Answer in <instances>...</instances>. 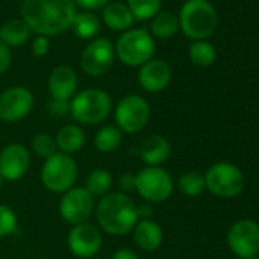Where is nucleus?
I'll list each match as a JSON object with an SVG mask.
<instances>
[{
    "label": "nucleus",
    "instance_id": "nucleus-1",
    "mask_svg": "<svg viewBox=\"0 0 259 259\" xmlns=\"http://www.w3.org/2000/svg\"><path fill=\"white\" fill-rule=\"evenodd\" d=\"M76 16L73 0H23L22 20L32 32L54 37L72 28Z\"/></svg>",
    "mask_w": 259,
    "mask_h": 259
},
{
    "label": "nucleus",
    "instance_id": "nucleus-2",
    "mask_svg": "<svg viewBox=\"0 0 259 259\" xmlns=\"http://www.w3.org/2000/svg\"><path fill=\"white\" fill-rule=\"evenodd\" d=\"M95 210L99 229L113 236L133 232L139 221L138 206L123 192H108L99 200Z\"/></svg>",
    "mask_w": 259,
    "mask_h": 259
},
{
    "label": "nucleus",
    "instance_id": "nucleus-3",
    "mask_svg": "<svg viewBox=\"0 0 259 259\" xmlns=\"http://www.w3.org/2000/svg\"><path fill=\"white\" fill-rule=\"evenodd\" d=\"M179 25L188 38L194 41L206 40L215 32L218 16L207 0H188L180 10Z\"/></svg>",
    "mask_w": 259,
    "mask_h": 259
},
{
    "label": "nucleus",
    "instance_id": "nucleus-4",
    "mask_svg": "<svg viewBox=\"0 0 259 259\" xmlns=\"http://www.w3.org/2000/svg\"><path fill=\"white\" fill-rule=\"evenodd\" d=\"M111 98L101 89H85L70 99V116L84 125L104 122L111 111Z\"/></svg>",
    "mask_w": 259,
    "mask_h": 259
},
{
    "label": "nucleus",
    "instance_id": "nucleus-5",
    "mask_svg": "<svg viewBox=\"0 0 259 259\" xmlns=\"http://www.w3.org/2000/svg\"><path fill=\"white\" fill-rule=\"evenodd\" d=\"M156 43L153 35L145 29H128L116 43L114 54L120 63L128 67H141L153 58Z\"/></svg>",
    "mask_w": 259,
    "mask_h": 259
},
{
    "label": "nucleus",
    "instance_id": "nucleus-6",
    "mask_svg": "<svg viewBox=\"0 0 259 259\" xmlns=\"http://www.w3.org/2000/svg\"><path fill=\"white\" fill-rule=\"evenodd\" d=\"M78 165L72 156L58 151L45 160L41 168V182L48 191L64 194L75 186Z\"/></svg>",
    "mask_w": 259,
    "mask_h": 259
},
{
    "label": "nucleus",
    "instance_id": "nucleus-7",
    "mask_svg": "<svg viewBox=\"0 0 259 259\" xmlns=\"http://www.w3.org/2000/svg\"><path fill=\"white\" fill-rule=\"evenodd\" d=\"M206 188L220 198H233L244 189L245 179L242 171L227 162L212 165L204 174Z\"/></svg>",
    "mask_w": 259,
    "mask_h": 259
},
{
    "label": "nucleus",
    "instance_id": "nucleus-8",
    "mask_svg": "<svg viewBox=\"0 0 259 259\" xmlns=\"http://www.w3.org/2000/svg\"><path fill=\"white\" fill-rule=\"evenodd\" d=\"M151 116V108L147 99L139 95L123 96L114 110L116 126L123 133H139L147 126Z\"/></svg>",
    "mask_w": 259,
    "mask_h": 259
},
{
    "label": "nucleus",
    "instance_id": "nucleus-9",
    "mask_svg": "<svg viewBox=\"0 0 259 259\" xmlns=\"http://www.w3.org/2000/svg\"><path fill=\"white\" fill-rule=\"evenodd\" d=\"M136 191L147 203H163L172 195L174 180L162 166H145L136 174Z\"/></svg>",
    "mask_w": 259,
    "mask_h": 259
},
{
    "label": "nucleus",
    "instance_id": "nucleus-10",
    "mask_svg": "<svg viewBox=\"0 0 259 259\" xmlns=\"http://www.w3.org/2000/svg\"><path fill=\"white\" fill-rule=\"evenodd\" d=\"M95 210V198L85 188L73 186L63 194L60 200V215L72 226L87 223Z\"/></svg>",
    "mask_w": 259,
    "mask_h": 259
},
{
    "label": "nucleus",
    "instance_id": "nucleus-11",
    "mask_svg": "<svg viewBox=\"0 0 259 259\" xmlns=\"http://www.w3.org/2000/svg\"><path fill=\"white\" fill-rule=\"evenodd\" d=\"M227 245L238 257L256 256L259 251V224L248 218L233 223L227 233Z\"/></svg>",
    "mask_w": 259,
    "mask_h": 259
},
{
    "label": "nucleus",
    "instance_id": "nucleus-12",
    "mask_svg": "<svg viewBox=\"0 0 259 259\" xmlns=\"http://www.w3.org/2000/svg\"><path fill=\"white\" fill-rule=\"evenodd\" d=\"M114 57V46L108 38H95L81 54V67L90 76H101L111 69Z\"/></svg>",
    "mask_w": 259,
    "mask_h": 259
},
{
    "label": "nucleus",
    "instance_id": "nucleus-13",
    "mask_svg": "<svg viewBox=\"0 0 259 259\" xmlns=\"http://www.w3.org/2000/svg\"><path fill=\"white\" fill-rule=\"evenodd\" d=\"M34 108V96L31 90L14 85L0 93V120L19 122L25 119Z\"/></svg>",
    "mask_w": 259,
    "mask_h": 259
},
{
    "label": "nucleus",
    "instance_id": "nucleus-14",
    "mask_svg": "<svg viewBox=\"0 0 259 259\" xmlns=\"http://www.w3.org/2000/svg\"><path fill=\"white\" fill-rule=\"evenodd\" d=\"M67 245L76 257L92 259L102 245L101 229L90 223L73 226L67 236Z\"/></svg>",
    "mask_w": 259,
    "mask_h": 259
},
{
    "label": "nucleus",
    "instance_id": "nucleus-15",
    "mask_svg": "<svg viewBox=\"0 0 259 259\" xmlns=\"http://www.w3.org/2000/svg\"><path fill=\"white\" fill-rule=\"evenodd\" d=\"M31 166V154L22 144H10L0 151V176L4 180L16 182L26 176Z\"/></svg>",
    "mask_w": 259,
    "mask_h": 259
},
{
    "label": "nucleus",
    "instance_id": "nucleus-16",
    "mask_svg": "<svg viewBox=\"0 0 259 259\" xmlns=\"http://www.w3.org/2000/svg\"><path fill=\"white\" fill-rule=\"evenodd\" d=\"M171 67L163 60L151 58L139 69V84L148 93H159L165 90L171 82Z\"/></svg>",
    "mask_w": 259,
    "mask_h": 259
},
{
    "label": "nucleus",
    "instance_id": "nucleus-17",
    "mask_svg": "<svg viewBox=\"0 0 259 259\" xmlns=\"http://www.w3.org/2000/svg\"><path fill=\"white\" fill-rule=\"evenodd\" d=\"M48 87L52 95V99L70 101L75 96L78 87V78L75 70L70 66H57L49 75Z\"/></svg>",
    "mask_w": 259,
    "mask_h": 259
},
{
    "label": "nucleus",
    "instance_id": "nucleus-18",
    "mask_svg": "<svg viewBox=\"0 0 259 259\" xmlns=\"http://www.w3.org/2000/svg\"><path fill=\"white\" fill-rule=\"evenodd\" d=\"M171 156V144L160 135L147 138L139 147V157L147 166H162Z\"/></svg>",
    "mask_w": 259,
    "mask_h": 259
},
{
    "label": "nucleus",
    "instance_id": "nucleus-19",
    "mask_svg": "<svg viewBox=\"0 0 259 259\" xmlns=\"http://www.w3.org/2000/svg\"><path fill=\"white\" fill-rule=\"evenodd\" d=\"M133 238H135V242L142 250L154 251L163 242V230L151 218L150 220H139L133 229Z\"/></svg>",
    "mask_w": 259,
    "mask_h": 259
},
{
    "label": "nucleus",
    "instance_id": "nucleus-20",
    "mask_svg": "<svg viewBox=\"0 0 259 259\" xmlns=\"http://www.w3.org/2000/svg\"><path fill=\"white\" fill-rule=\"evenodd\" d=\"M102 20L107 25V28L113 31H128L135 23V17L132 11L128 10L126 5L120 2L107 4L102 8Z\"/></svg>",
    "mask_w": 259,
    "mask_h": 259
},
{
    "label": "nucleus",
    "instance_id": "nucleus-21",
    "mask_svg": "<svg viewBox=\"0 0 259 259\" xmlns=\"http://www.w3.org/2000/svg\"><path fill=\"white\" fill-rule=\"evenodd\" d=\"M57 148L63 154H73L81 151V148L85 144V135L82 132V128L75 125V123H67L63 125L58 133L55 136Z\"/></svg>",
    "mask_w": 259,
    "mask_h": 259
},
{
    "label": "nucleus",
    "instance_id": "nucleus-22",
    "mask_svg": "<svg viewBox=\"0 0 259 259\" xmlns=\"http://www.w3.org/2000/svg\"><path fill=\"white\" fill-rule=\"evenodd\" d=\"M29 26L22 19H13L0 26V41L8 48H20L31 37Z\"/></svg>",
    "mask_w": 259,
    "mask_h": 259
},
{
    "label": "nucleus",
    "instance_id": "nucleus-23",
    "mask_svg": "<svg viewBox=\"0 0 259 259\" xmlns=\"http://www.w3.org/2000/svg\"><path fill=\"white\" fill-rule=\"evenodd\" d=\"M180 25H179V17L169 11H159L153 19H151V34L156 38L165 40L171 38L177 34Z\"/></svg>",
    "mask_w": 259,
    "mask_h": 259
},
{
    "label": "nucleus",
    "instance_id": "nucleus-24",
    "mask_svg": "<svg viewBox=\"0 0 259 259\" xmlns=\"http://www.w3.org/2000/svg\"><path fill=\"white\" fill-rule=\"evenodd\" d=\"M122 144V132L116 125H104L95 135V147L98 151L110 154L114 153Z\"/></svg>",
    "mask_w": 259,
    "mask_h": 259
},
{
    "label": "nucleus",
    "instance_id": "nucleus-25",
    "mask_svg": "<svg viewBox=\"0 0 259 259\" xmlns=\"http://www.w3.org/2000/svg\"><path fill=\"white\" fill-rule=\"evenodd\" d=\"M111 185H113V179H111V174L107 171V169H102V168H96L93 169L87 179H85V189L87 192L95 198V197H104L110 192L111 189Z\"/></svg>",
    "mask_w": 259,
    "mask_h": 259
},
{
    "label": "nucleus",
    "instance_id": "nucleus-26",
    "mask_svg": "<svg viewBox=\"0 0 259 259\" xmlns=\"http://www.w3.org/2000/svg\"><path fill=\"white\" fill-rule=\"evenodd\" d=\"M72 29L79 38L90 40V38L96 37L98 32L101 31V20L93 13H89V11L79 13L73 19Z\"/></svg>",
    "mask_w": 259,
    "mask_h": 259
},
{
    "label": "nucleus",
    "instance_id": "nucleus-27",
    "mask_svg": "<svg viewBox=\"0 0 259 259\" xmlns=\"http://www.w3.org/2000/svg\"><path fill=\"white\" fill-rule=\"evenodd\" d=\"M188 55H189V60L192 61V64H195L197 67H209L215 63L217 51L209 41L198 40L189 46Z\"/></svg>",
    "mask_w": 259,
    "mask_h": 259
},
{
    "label": "nucleus",
    "instance_id": "nucleus-28",
    "mask_svg": "<svg viewBox=\"0 0 259 259\" xmlns=\"http://www.w3.org/2000/svg\"><path fill=\"white\" fill-rule=\"evenodd\" d=\"M162 0H126V7L135 20H151L160 11Z\"/></svg>",
    "mask_w": 259,
    "mask_h": 259
},
{
    "label": "nucleus",
    "instance_id": "nucleus-29",
    "mask_svg": "<svg viewBox=\"0 0 259 259\" xmlns=\"http://www.w3.org/2000/svg\"><path fill=\"white\" fill-rule=\"evenodd\" d=\"M179 189L186 197H197L206 189L204 176L197 171H188L179 179Z\"/></svg>",
    "mask_w": 259,
    "mask_h": 259
},
{
    "label": "nucleus",
    "instance_id": "nucleus-30",
    "mask_svg": "<svg viewBox=\"0 0 259 259\" xmlns=\"http://www.w3.org/2000/svg\"><path fill=\"white\" fill-rule=\"evenodd\" d=\"M32 150L37 156L43 157L45 160L48 157L54 156L55 153H58L55 138H52L48 133H40L32 139Z\"/></svg>",
    "mask_w": 259,
    "mask_h": 259
},
{
    "label": "nucleus",
    "instance_id": "nucleus-31",
    "mask_svg": "<svg viewBox=\"0 0 259 259\" xmlns=\"http://www.w3.org/2000/svg\"><path fill=\"white\" fill-rule=\"evenodd\" d=\"M17 229V215L14 210L7 206V204H0V238L10 236L14 233Z\"/></svg>",
    "mask_w": 259,
    "mask_h": 259
},
{
    "label": "nucleus",
    "instance_id": "nucleus-32",
    "mask_svg": "<svg viewBox=\"0 0 259 259\" xmlns=\"http://www.w3.org/2000/svg\"><path fill=\"white\" fill-rule=\"evenodd\" d=\"M49 111L51 114L61 117L66 114H70V101H60V99H52L49 104Z\"/></svg>",
    "mask_w": 259,
    "mask_h": 259
},
{
    "label": "nucleus",
    "instance_id": "nucleus-33",
    "mask_svg": "<svg viewBox=\"0 0 259 259\" xmlns=\"http://www.w3.org/2000/svg\"><path fill=\"white\" fill-rule=\"evenodd\" d=\"M49 52V38L43 35H37V38L32 43V54L38 58L46 57Z\"/></svg>",
    "mask_w": 259,
    "mask_h": 259
},
{
    "label": "nucleus",
    "instance_id": "nucleus-34",
    "mask_svg": "<svg viewBox=\"0 0 259 259\" xmlns=\"http://www.w3.org/2000/svg\"><path fill=\"white\" fill-rule=\"evenodd\" d=\"M11 61H13V55H11V49L0 41V75L5 73L10 66H11Z\"/></svg>",
    "mask_w": 259,
    "mask_h": 259
},
{
    "label": "nucleus",
    "instance_id": "nucleus-35",
    "mask_svg": "<svg viewBox=\"0 0 259 259\" xmlns=\"http://www.w3.org/2000/svg\"><path fill=\"white\" fill-rule=\"evenodd\" d=\"M73 2H75V5L92 13V11H98V10L104 8L108 4V0H73Z\"/></svg>",
    "mask_w": 259,
    "mask_h": 259
},
{
    "label": "nucleus",
    "instance_id": "nucleus-36",
    "mask_svg": "<svg viewBox=\"0 0 259 259\" xmlns=\"http://www.w3.org/2000/svg\"><path fill=\"white\" fill-rule=\"evenodd\" d=\"M119 186L122 191H136V174L133 172H125L123 176H120L119 179Z\"/></svg>",
    "mask_w": 259,
    "mask_h": 259
},
{
    "label": "nucleus",
    "instance_id": "nucleus-37",
    "mask_svg": "<svg viewBox=\"0 0 259 259\" xmlns=\"http://www.w3.org/2000/svg\"><path fill=\"white\" fill-rule=\"evenodd\" d=\"M153 213H154V207H153L151 203H144V204L138 206V217H139V220H150Z\"/></svg>",
    "mask_w": 259,
    "mask_h": 259
},
{
    "label": "nucleus",
    "instance_id": "nucleus-38",
    "mask_svg": "<svg viewBox=\"0 0 259 259\" xmlns=\"http://www.w3.org/2000/svg\"><path fill=\"white\" fill-rule=\"evenodd\" d=\"M111 259H139V256L132 248H119Z\"/></svg>",
    "mask_w": 259,
    "mask_h": 259
},
{
    "label": "nucleus",
    "instance_id": "nucleus-39",
    "mask_svg": "<svg viewBox=\"0 0 259 259\" xmlns=\"http://www.w3.org/2000/svg\"><path fill=\"white\" fill-rule=\"evenodd\" d=\"M239 259H259L257 256H250V257H239Z\"/></svg>",
    "mask_w": 259,
    "mask_h": 259
},
{
    "label": "nucleus",
    "instance_id": "nucleus-40",
    "mask_svg": "<svg viewBox=\"0 0 259 259\" xmlns=\"http://www.w3.org/2000/svg\"><path fill=\"white\" fill-rule=\"evenodd\" d=\"M2 185H4V179H2V176H0V188H2Z\"/></svg>",
    "mask_w": 259,
    "mask_h": 259
},
{
    "label": "nucleus",
    "instance_id": "nucleus-41",
    "mask_svg": "<svg viewBox=\"0 0 259 259\" xmlns=\"http://www.w3.org/2000/svg\"><path fill=\"white\" fill-rule=\"evenodd\" d=\"M183 2H188V0H183Z\"/></svg>",
    "mask_w": 259,
    "mask_h": 259
},
{
    "label": "nucleus",
    "instance_id": "nucleus-42",
    "mask_svg": "<svg viewBox=\"0 0 259 259\" xmlns=\"http://www.w3.org/2000/svg\"><path fill=\"white\" fill-rule=\"evenodd\" d=\"M92 259H95V257H92Z\"/></svg>",
    "mask_w": 259,
    "mask_h": 259
}]
</instances>
